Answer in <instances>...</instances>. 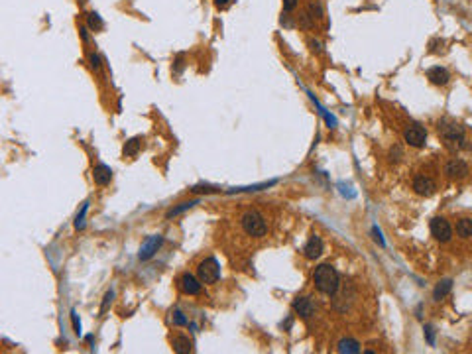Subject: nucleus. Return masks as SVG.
<instances>
[{"label":"nucleus","instance_id":"nucleus-31","mask_svg":"<svg viewBox=\"0 0 472 354\" xmlns=\"http://www.w3.org/2000/svg\"><path fill=\"white\" fill-rule=\"evenodd\" d=\"M309 46H311V50H313V51H317V53H321V44H319V42H315V40H311V42H309Z\"/></svg>","mask_w":472,"mask_h":354},{"label":"nucleus","instance_id":"nucleus-32","mask_svg":"<svg viewBox=\"0 0 472 354\" xmlns=\"http://www.w3.org/2000/svg\"><path fill=\"white\" fill-rule=\"evenodd\" d=\"M230 4V0H215V6L217 8H226Z\"/></svg>","mask_w":472,"mask_h":354},{"label":"nucleus","instance_id":"nucleus-9","mask_svg":"<svg viewBox=\"0 0 472 354\" xmlns=\"http://www.w3.org/2000/svg\"><path fill=\"white\" fill-rule=\"evenodd\" d=\"M435 189H437V185H435V181L431 179V177L417 175L413 179V191L417 195H421V197H431L435 193Z\"/></svg>","mask_w":472,"mask_h":354},{"label":"nucleus","instance_id":"nucleus-10","mask_svg":"<svg viewBox=\"0 0 472 354\" xmlns=\"http://www.w3.org/2000/svg\"><path fill=\"white\" fill-rule=\"evenodd\" d=\"M323 240H321V236H317V234H313L311 238H309V242L305 244V248H303V254H305V258L307 260H317L321 254H323Z\"/></svg>","mask_w":472,"mask_h":354},{"label":"nucleus","instance_id":"nucleus-8","mask_svg":"<svg viewBox=\"0 0 472 354\" xmlns=\"http://www.w3.org/2000/svg\"><path fill=\"white\" fill-rule=\"evenodd\" d=\"M162 244H164V236H160V234H153V236H149V238H148V240L142 244L138 258H140L142 262H146V260L153 258V256H155V252L160 250V246H162Z\"/></svg>","mask_w":472,"mask_h":354},{"label":"nucleus","instance_id":"nucleus-25","mask_svg":"<svg viewBox=\"0 0 472 354\" xmlns=\"http://www.w3.org/2000/svg\"><path fill=\"white\" fill-rule=\"evenodd\" d=\"M172 321H174V325H177V327H185V325H189V321H187V317L179 311V309H175L174 311V317H172Z\"/></svg>","mask_w":472,"mask_h":354},{"label":"nucleus","instance_id":"nucleus-2","mask_svg":"<svg viewBox=\"0 0 472 354\" xmlns=\"http://www.w3.org/2000/svg\"><path fill=\"white\" fill-rule=\"evenodd\" d=\"M240 225H242V230L252 238H262L268 232V225L258 211H246L240 217Z\"/></svg>","mask_w":472,"mask_h":354},{"label":"nucleus","instance_id":"nucleus-27","mask_svg":"<svg viewBox=\"0 0 472 354\" xmlns=\"http://www.w3.org/2000/svg\"><path fill=\"white\" fill-rule=\"evenodd\" d=\"M89 61H91V67L95 71H100V57L97 53H89Z\"/></svg>","mask_w":472,"mask_h":354},{"label":"nucleus","instance_id":"nucleus-16","mask_svg":"<svg viewBox=\"0 0 472 354\" xmlns=\"http://www.w3.org/2000/svg\"><path fill=\"white\" fill-rule=\"evenodd\" d=\"M341 354H358L360 352V342L354 338H343L337 348Z\"/></svg>","mask_w":472,"mask_h":354},{"label":"nucleus","instance_id":"nucleus-13","mask_svg":"<svg viewBox=\"0 0 472 354\" xmlns=\"http://www.w3.org/2000/svg\"><path fill=\"white\" fill-rule=\"evenodd\" d=\"M293 311H295L299 317L309 319V317L315 313V305H313V301H311L309 297H297V299L293 301Z\"/></svg>","mask_w":472,"mask_h":354},{"label":"nucleus","instance_id":"nucleus-4","mask_svg":"<svg viewBox=\"0 0 472 354\" xmlns=\"http://www.w3.org/2000/svg\"><path fill=\"white\" fill-rule=\"evenodd\" d=\"M439 134H441L447 142H450V144L462 142V138H464L462 126L456 124V122H450V120H441V122H439Z\"/></svg>","mask_w":472,"mask_h":354},{"label":"nucleus","instance_id":"nucleus-12","mask_svg":"<svg viewBox=\"0 0 472 354\" xmlns=\"http://www.w3.org/2000/svg\"><path fill=\"white\" fill-rule=\"evenodd\" d=\"M93 179H95V183L97 185H108L110 183V179H112V169L108 167V165H104V163H97L95 165V169H93Z\"/></svg>","mask_w":472,"mask_h":354},{"label":"nucleus","instance_id":"nucleus-20","mask_svg":"<svg viewBox=\"0 0 472 354\" xmlns=\"http://www.w3.org/2000/svg\"><path fill=\"white\" fill-rule=\"evenodd\" d=\"M140 148H142V140L140 138H132V140H128L124 144V155L126 157H134L140 152Z\"/></svg>","mask_w":472,"mask_h":354},{"label":"nucleus","instance_id":"nucleus-1","mask_svg":"<svg viewBox=\"0 0 472 354\" xmlns=\"http://www.w3.org/2000/svg\"><path fill=\"white\" fill-rule=\"evenodd\" d=\"M313 281H315V287H317L321 293H325V295H335L339 291V287H341L339 272L331 264H321L319 268H315Z\"/></svg>","mask_w":472,"mask_h":354},{"label":"nucleus","instance_id":"nucleus-22","mask_svg":"<svg viewBox=\"0 0 472 354\" xmlns=\"http://www.w3.org/2000/svg\"><path fill=\"white\" fill-rule=\"evenodd\" d=\"M87 24H89V28H91V30H95V32H99V30H102V28H104V22L100 20V16H99L97 12H91V14H89V18H87Z\"/></svg>","mask_w":472,"mask_h":354},{"label":"nucleus","instance_id":"nucleus-30","mask_svg":"<svg viewBox=\"0 0 472 354\" xmlns=\"http://www.w3.org/2000/svg\"><path fill=\"white\" fill-rule=\"evenodd\" d=\"M425 334H427V340H429V344H435V336H433V327H425Z\"/></svg>","mask_w":472,"mask_h":354},{"label":"nucleus","instance_id":"nucleus-3","mask_svg":"<svg viewBox=\"0 0 472 354\" xmlns=\"http://www.w3.org/2000/svg\"><path fill=\"white\" fill-rule=\"evenodd\" d=\"M197 276H199V279H201L203 283H207V285L217 283L219 278H221V266H219L217 258L209 256V258L201 260L199 266H197Z\"/></svg>","mask_w":472,"mask_h":354},{"label":"nucleus","instance_id":"nucleus-15","mask_svg":"<svg viewBox=\"0 0 472 354\" xmlns=\"http://www.w3.org/2000/svg\"><path fill=\"white\" fill-rule=\"evenodd\" d=\"M172 348L177 352V354H187V352H193V342L189 336L185 334H175L172 338Z\"/></svg>","mask_w":472,"mask_h":354},{"label":"nucleus","instance_id":"nucleus-21","mask_svg":"<svg viewBox=\"0 0 472 354\" xmlns=\"http://www.w3.org/2000/svg\"><path fill=\"white\" fill-rule=\"evenodd\" d=\"M307 12H309V16H311L313 20H323V16H325V12H323V4L319 2V0H311V4H309V8H307Z\"/></svg>","mask_w":472,"mask_h":354},{"label":"nucleus","instance_id":"nucleus-18","mask_svg":"<svg viewBox=\"0 0 472 354\" xmlns=\"http://www.w3.org/2000/svg\"><path fill=\"white\" fill-rule=\"evenodd\" d=\"M199 201L197 199H193V201H185V203H179L177 207H172L168 213H166V219H174V217H177V215H181L183 211H189L191 207H195Z\"/></svg>","mask_w":472,"mask_h":354},{"label":"nucleus","instance_id":"nucleus-26","mask_svg":"<svg viewBox=\"0 0 472 354\" xmlns=\"http://www.w3.org/2000/svg\"><path fill=\"white\" fill-rule=\"evenodd\" d=\"M183 67H185V55L179 53V55L174 59V75H179V73L183 71Z\"/></svg>","mask_w":472,"mask_h":354},{"label":"nucleus","instance_id":"nucleus-29","mask_svg":"<svg viewBox=\"0 0 472 354\" xmlns=\"http://www.w3.org/2000/svg\"><path fill=\"white\" fill-rule=\"evenodd\" d=\"M71 321H73V329H75V332L79 334V332H81V321H79V317H77V311H71Z\"/></svg>","mask_w":472,"mask_h":354},{"label":"nucleus","instance_id":"nucleus-28","mask_svg":"<svg viewBox=\"0 0 472 354\" xmlns=\"http://www.w3.org/2000/svg\"><path fill=\"white\" fill-rule=\"evenodd\" d=\"M297 2L299 0H283V12H293L295 8H297Z\"/></svg>","mask_w":472,"mask_h":354},{"label":"nucleus","instance_id":"nucleus-19","mask_svg":"<svg viewBox=\"0 0 472 354\" xmlns=\"http://www.w3.org/2000/svg\"><path fill=\"white\" fill-rule=\"evenodd\" d=\"M456 234L460 238H468L472 236V219H460L456 223Z\"/></svg>","mask_w":472,"mask_h":354},{"label":"nucleus","instance_id":"nucleus-24","mask_svg":"<svg viewBox=\"0 0 472 354\" xmlns=\"http://www.w3.org/2000/svg\"><path fill=\"white\" fill-rule=\"evenodd\" d=\"M112 299H114V291L110 289V291H106V293H104V297H102V303H100V311H99V315H100V317H102V315L106 313V309L110 307Z\"/></svg>","mask_w":472,"mask_h":354},{"label":"nucleus","instance_id":"nucleus-14","mask_svg":"<svg viewBox=\"0 0 472 354\" xmlns=\"http://www.w3.org/2000/svg\"><path fill=\"white\" fill-rule=\"evenodd\" d=\"M427 79H429L433 85H439V87H443V85H447V83H448L450 75H448V71H447L445 67H431V69L427 71Z\"/></svg>","mask_w":472,"mask_h":354},{"label":"nucleus","instance_id":"nucleus-5","mask_svg":"<svg viewBox=\"0 0 472 354\" xmlns=\"http://www.w3.org/2000/svg\"><path fill=\"white\" fill-rule=\"evenodd\" d=\"M177 287L185 293V295H199L203 291V281L199 278H195L193 274L185 272L177 278Z\"/></svg>","mask_w":472,"mask_h":354},{"label":"nucleus","instance_id":"nucleus-7","mask_svg":"<svg viewBox=\"0 0 472 354\" xmlns=\"http://www.w3.org/2000/svg\"><path fill=\"white\" fill-rule=\"evenodd\" d=\"M403 138H405V142H407L409 146H413V148H423L425 142H427V132H425L423 126L411 124L409 128H405Z\"/></svg>","mask_w":472,"mask_h":354},{"label":"nucleus","instance_id":"nucleus-23","mask_svg":"<svg viewBox=\"0 0 472 354\" xmlns=\"http://www.w3.org/2000/svg\"><path fill=\"white\" fill-rule=\"evenodd\" d=\"M87 211H89V201L83 203L81 213H77V217H75V228H77V230H83V228H85V217H87Z\"/></svg>","mask_w":472,"mask_h":354},{"label":"nucleus","instance_id":"nucleus-11","mask_svg":"<svg viewBox=\"0 0 472 354\" xmlns=\"http://www.w3.org/2000/svg\"><path fill=\"white\" fill-rule=\"evenodd\" d=\"M445 173L450 177V179H462V177L468 175V165L462 159H450L445 165Z\"/></svg>","mask_w":472,"mask_h":354},{"label":"nucleus","instance_id":"nucleus-6","mask_svg":"<svg viewBox=\"0 0 472 354\" xmlns=\"http://www.w3.org/2000/svg\"><path fill=\"white\" fill-rule=\"evenodd\" d=\"M429 228H431V234H433V238H435V240H439V242H448V240H450V236H452V228H450L448 221H447V219H443V217H435V219L431 221Z\"/></svg>","mask_w":472,"mask_h":354},{"label":"nucleus","instance_id":"nucleus-17","mask_svg":"<svg viewBox=\"0 0 472 354\" xmlns=\"http://www.w3.org/2000/svg\"><path fill=\"white\" fill-rule=\"evenodd\" d=\"M450 289H452V279H441V281L437 283L435 291H433V299H435V301H441L443 297H447V295L450 293Z\"/></svg>","mask_w":472,"mask_h":354}]
</instances>
